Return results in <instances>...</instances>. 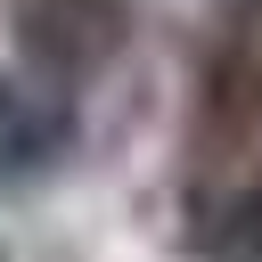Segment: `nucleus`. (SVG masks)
Masks as SVG:
<instances>
[{"mask_svg": "<svg viewBox=\"0 0 262 262\" xmlns=\"http://www.w3.org/2000/svg\"><path fill=\"white\" fill-rule=\"evenodd\" d=\"M8 25H16V66L57 82V90H82L90 74H106L131 41V0H8Z\"/></svg>", "mask_w": 262, "mask_h": 262, "instance_id": "f257e3e1", "label": "nucleus"}, {"mask_svg": "<svg viewBox=\"0 0 262 262\" xmlns=\"http://www.w3.org/2000/svg\"><path fill=\"white\" fill-rule=\"evenodd\" d=\"M82 147V115L74 90L41 82V74H0V188H33L49 180L66 156Z\"/></svg>", "mask_w": 262, "mask_h": 262, "instance_id": "f03ea898", "label": "nucleus"}, {"mask_svg": "<svg viewBox=\"0 0 262 262\" xmlns=\"http://www.w3.org/2000/svg\"><path fill=\"white\" fill-rule=\"evenodd\" d=\"M188 254L196 262H262V180L213 196L188 229Z\"/></svg>", "mask_w": 262, "mask_h": 262, "instance_id": "7ed1b4c3", "label": "nucleus"}]
</instances>
